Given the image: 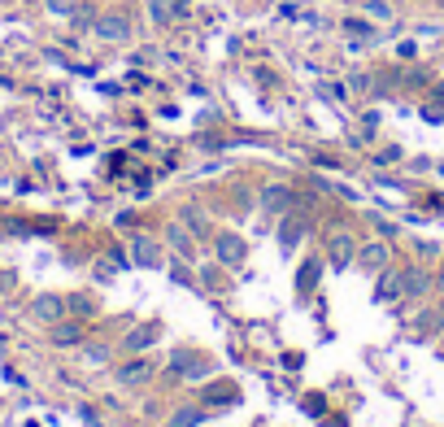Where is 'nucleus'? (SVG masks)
Here are the masks:
<instances>
[{
	"label": "nucleus",
	"instance_id": "1",
	"mask_svg": "<svg viewBox=\"0 0 444 427\" xmlns=\"http://www.w3.org/2000/svg\"><path fill=\"white\" fill-rule=\"evenodd\" d=\"M170 371L183 375V380H192V384H205L209 375H213V362L201 357V353H192V349H174L170 353Z\"/></svg>",
	"mask_w": 444,
	"mask_h": 427
},
{
	"label": "nucleus",
	"instance_id": "2",
	"mask_svg": "<svg viewBox=\"0 0 444 427\" xmlns=\"http://www.w3.org/2000/svg\"><path fill=\"white\" fill-rule=\"evenodd\" d=\"M131 261H135L140 271H161L166 253H161L157 236H131Z\"/></svg>",
	"mask_w": 444,
	"mask_h": 427
},
{
	"label": "nucleus",
	"instance_id": "3",
	"mask_svg": "<svg viewBox=\"0 0 444 427\" xmlns=\"http://www.w3.org/2000/svg\"><path fill=\"white\" fill-rule=\"evenodd\" d=\"M296 205V192L288 184H270V188H261V209L274 214V218H283V214H292Z\"/></svg>",
	"mask_w": 444,
	"mask_h": 427
},
{
	"label": "nucleus",
	"instance_id": "4",
	"mask_svg": "<svg viewBox=\"0 0 444 427\" xmlns=\"http://www.w3.org/2000/svg\"><path fill=\"white\" fill-rule=\"evenodd\" d=\"M353 257H357V244H353L349 232H331V236H327V261H331L336 271H344Z\"/></svg>",
	"mask_w": 444,
	"mask_h": 427
},
{
	"label": "nucleus",
	"instance_id": "5",
	"mask_svg": "<svg viewBox=\"0 0 444 427\" xmlns=\"http://www.w3.org/2000/svg\"><path fill=\"white\" fill-rule=\"evenodd\" d=\"M353 261H357L361 271H375V275H379L384 266H392V249H388L384 240H370V244H361V249H357Z\"/></svg>",
	"mask_w": 444,
	"mask_h": 427
},
{
	"label": "nucleus",
	"instance_id": "6",
	"mask_svg": "<svg viewBox=\"0 0 444 427\" xmlns=\"http://www.w3.org/2000/svg\"><path fill=\"white\" fill-rule=\"evenodd\" d=\"M213 253H218L222 266H240V261H244V240L236 232H218V236H213Z\"/></svg>",
	"mask_w": 444,
	"mask_h": 427
},
{
	"label": "nucleus",
	"instance_id": "7",
	"mask_svg": "<svg viewBox=\"0 0 444 427\" xmlns=\"http://www.w3.org/2000/svg\"><path fill=\"white\" fill-rule=\"evenodd\" d=\"M157 336H161V323H140V327H131V332H126L122 349H126V353H144Z\"/></svg>",
	"mask_w": 444,
	"mask_h": 427
},
{
	"label": "nucleus",
	"instance_id": "8",
	"mask_svg": "<svg viewBox=\"0 0 444 427\" xmlns=\"http://www.w3.org/2000/svg\"><path fill=\"white\" fill-rule=\"evenodd\" d=\"M96 35L101 40H113V44H122V40H131V22L122 18V13H109V18H96Z\"/></svg>",
	"mask_w": 444,
	"mask_h": 427
},
{
	"label": "nucleus",
	"instance_id": "9",
	"mask_svg": "<svg viewBox=\"0 0 444 427\" xmlns=\"http://www.w3.org/2000/svg\"><path fill=\"white\" fill-rule=\"evenodd\" d=\"M31 314H35L40 323H61L70 309H65L61 297H53V292H44V297H35V305H31Z\"/></svg>",
	"mask_w": 444,
	"mask_h": 427
},
{
	"label": "nucleus",
	"instance_id": "10",
	"mask_svg": "<svg viewBox=\"0 0 444 427\" xmlns=\"http://www.w3.org/2000/svg\"><path fill=\"white\" fill-rule=\"evenodd\" d=\"M166 244H170V249H174L179 257H183V261H188V257H196V244H192V232H188L183 223H170V227H166Z\"/></svg>",
	"mask_w": 444,
	"mask_h": 427
},
{
	"label": "nucleus",
	"instance_id": "11",
	"mask_svg": "<svg viewBox=\"0 0 444 427\" xmlns=\"http://www.w3.org/2000/svg\"><path fill=\"white\" fill-rule=\"evenodd\" d=\"M301 236H305V223L296 218V214H283V227H279V249H283V253H296Z\"/></svg>",
	"mask_w": 444,
	"mask_h": 427
},
{
	"label": "nucleus",
	"instance_id": "12",
	"mask_svg": "<svg viewBox=\"0 0 444 427\" xmlns=\"http://www.w3.org/2000/svg\"><path fill=\"white\" fill-rule=\"evenodd\" d=\"M392 297H401V271H392V266H384L379 271V284H375V301H392Z\"/></svg>",
	"mask_w": 444,
	"mask_h": 427
},
{
	"label": "nucleus",
	"instance_id": "13",
	"mask_svg": "<svg viewBox=\"0 0 444 427\" xmlns=\"http://www.w3.org/2000/svg\"><path fill=\"white\" fill-rule=\"evenodd\" d=\"M53 344H61V349H70V344H83V323H74V319L53 323Z\"/></svg>",
	"mask_w": 444,
	"mask_h": 427
},
{
	"label": "nucleus",
	"instance_id": "14",
	"mask_svg": "<svg viewBox=\"0 0 444 427\" xmlns=\"http://www.w3.org/2000/svg\"><path fill=\"white\" fill-rule=\"evenodd\" d=\"M231 401H240L236 384H209V388L201 392V405H205V410H213V405H231Z\"/></svg>",
	"mask_w": 444,
	"mask_h": 427
},
{
	"label": "nucleus",
	"instance_id": "15",
	"mask_svg": "<svg viewBox=\"0 0 444 427\" xmlns=\"http://www.w3.org/2000/svg\"><path fill=\"white\" fill-rule=\"evenodd\" d=\"M148 375H153V362H144V357H135V362H126V366H118V384H126V388H135V384H144Z\"/></svg>",
	"mask_w": 444,
	"mask_h": 427
},
{
	"label": "nucleus",
	"instance_id": "16",
	"mask_svg": "<svg viewBox=\"0 0 444 427\" xmlns=\"http://www.w3.org/2000/svg\"><path fill=\"white\" fill-rule=\"evenodd\" d=\"M401 292L405 297H427V292H431V279H427L422 271H401Z\"/></svg>",
	"mask_w": 444,
	"mask_h": 427
},
{
	"label": "nucleus",
	"instance_id": "17",
	"mask_svg": "<svg viewBox=\"0 0 444 427\" xmlns=\"http://www.w3.org/2000/svg\"><path fill=\"white\" fill-rule=\"evenodd\" d=\"M318 271H322V261L318 257H305L301 271H296V292H314L318 288Z\"/></svg>",
	"mask_w": 444,
	"mask_h": 427
},
{
	"label": "nucleus",
	"instance_id": "18",
	"mask_svg": "<svg viewBox=\"0 0 444 427\" xmlns=\"http://www.w3.org/2000/svg\"><path fill=\"white\" fill-rule=\"evenodd\" d=\"M205 423V405H179L166 427H201Z\"/></svg>",
	"mask_w": 444,
	"mask_h": 427
},
{
	"label": "nucleus",
	"instance_id": "19",
	"mask_svg": "<svg viewBox=\"0 0 444 427\" xmlns=\"http://www.w3.org/2000/svg\"><path fill=\"white\" fill-rule=\"evenodd\" d=\"M183 227H188L192 236H205V227H209V218H205L201 209H183Z\"/></svg>",
	"mask_w": 444,
	"mask_h": 427
},
{
	"label": "nucleus",
	"instance_id": "20",
	"mask_svg": "<svg viewBox=\"0 0 444 427\" xmlns=\"http://www.w3.org/2000/svg\"><path fill=\"white\" fill-rule=\"evenodd\" d=\"M65 309H70L74 319H92V314H96V305H92V297H70V301H65Z\"/></svg>",
	"mask_w": 444,
	"mask_h": 427
},
{
	"label": "nucleus",
	"instance_id": "21",
	"mask_svg": "<svg viewBox=\"0 0 444 427\" xmlns=\"http://www.w3.org/2000/svg\"><path fill=\"white\" fill-rule=\"evenodd\" d=\"M148 13H153V22L161 26V22H170V13H174V5H170V0H153V5H148Z\"/></svg>",
	"mask_w": 444,
	"mask_h": 427
},
{
	"label": "nucleus",
	"instance_id": "22",
	"mask_svg": "<svg viewBox=\"0 0 444 427\" xmlns=\"http://www.w3.org/2000/svg\"><path fill=\"white\" fill-rule=\"evenodd\" d=\"M366 13H370V18H379V22H388L392 18V5H384V0H366Z\"/></svg>",
	"mask_w": 444,
	"mask_h": 427
},
{
	"label": "nucleus",
	"instance_id": "23",
	"mask_svg": "<svg viewBox=\"0 0 444 427\" xmlns=\"http://www.w3.org/2000/svg\"><path fill=\"white\" fill-rule=\"evenodd\" d=\"M318 92L327 96V101H344V96H349V88H344V83H322Z\"/></svg>",
	"mask_w": 444,
	"mask_h": 427
},
{
	"label": "nucleus",
	"instance_id": "24",
	"mask_svg": "<svg viewBox=\"0 0 444 427\" xmlns=\"http://www.w3.org/2000/svg\"><path fill=\"white\" fill-rule=\"evenodd\" d=\"M48 9H53V13H61V18H74V0H48Z\"/></svg>",
	"mask_w": 444,
	"mask_h": 427
},
{
	"label": "nucleus",
	"instance_id": "25",
	"mask_svg": "<svg viewBox=\"0 0 444 427\" xmlns=\"http://www.w3.org/2000/svg\"><path fill=\"white\" fill-rule=\"evenodd\" d=\"M344 31H349V35H375V26H370V22H357V18L344 22Z\"/></svg>",
	"mask_w": 444,
	"mask_h": 427
},
{
	"label": "nucleus",
	"instance_id": "26",
	"mask_svg": "<svg viewBox=\"0 0 444 427\" xmlns=\"http://www.w3.org/2000/svg\"><path fill=\"white\" fill-rule=\"evenodd\" d=\"M170 279H174V284H192V275H188V266H170Z\"/></svg>",
	"mask_w": 444,
	"mask_h": 427
},
{
	"label": "nucleus",
	"instance_id": "27",
	"mask_svg": "<svg viewBox=\"0 0 444 427\" xmlns=\"http://www.w3.org/2000/svg\"><path fill=\"white\" fill-rule=\"evenodd\" d=\"M88 362H109V349H101V344H96V349H88Z\"/></svg>",
	"mask_w": 444,
	"mask_h": 427
},
{
	"label": "nucleus",
	"instance_id": "28",
	"mask_svg": "<svg viewBox=\"0 0 444 427\" xmlns=\"http://www.w3.org/2000/svg\"><path fill=\"white\" fill-rule=\"evenodd\" d=\"M422 118L427 122H444V109H422Z\"/></svg>",
	"mask_w": 444,
	"mask_h": 427
},
{
	"label": "nucleus",
	"instance_id": "29",
	"mask_svg": "<svg viewBox=\"0 0 444 427\" xmlns=\"http://www.w3.org/2000/svg\"><path fill=\"white\" fill-rule=\"evenodd\" d=\"M0 288H13V275H0Z\"/></svg>",
	"mask_w": 444,
	"mask_h": 427
},
{
	"label": "nucleus",
	"instance_id": "30",
	"mask_svg": "<svg viewBox=\"0 0 444 427\" xmlns=\"http://www.w3.org/2000/svg\"><path fill=\"white\" fill-rule=\"evenodd\" d=\"M436 288H440V292H444V271H440V275H436Z\"/></svg>",
	"mask_w": 444,
	"mask_h": 427
},
{
	"label": "nucleus",
	"instance_id": "31",
	"mask_svg": "<svg viewBox=\"0 0 444 427\" xmlns=\"http://www.w3.org/2000/svg\"><path fill=\"white\" fill-rule=\"evenodd\" d=\"M361 5H366V0H361Z\"/></svg>",
	"mask_w": 444,
	"mask_h": 427
}]
</instances>
